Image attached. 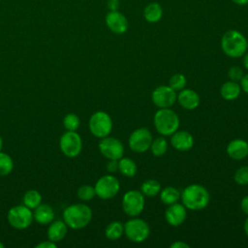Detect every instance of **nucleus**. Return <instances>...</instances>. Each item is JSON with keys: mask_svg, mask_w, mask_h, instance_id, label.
<instances>
[{"mask_svg": "<svg viewBox=\"0 0 248 248\" xmlns=\"http://www.w3.org/2000/svg\"><path fill=\"white\" fill-rule=\"evenodd\" d=\"M92 219L91 208L84 203H74L63 211V221L68 227L79 230L86 227Z\"/></svg>", "mask_w": 248, "mask_h": 248, "instance_id": "1", "label": "nucleus"}, {"mask_svg": "<svg viewBox=\"0 0 248 248\" xmlns=\"http://www.w3.org/2000/svg\"><path fill=\"white\" fill-rule=\"evenodd\" d=\"M180 198L185 208L190 210H201L206 207L209 202L208 191L199 184H191L187 186L183 190Z\"/></svg>", "mask_w": 248, "mask_h": 248, "instance_id": "2", "label": "nucleus"}, {"mask_svg": "<svg viewBox=\"0 0 248 248\" xmlns=\"http://www.w3.org/2000/svg\"><path fill=\"white\" fill-rule=\"evenodd\" d=\"M221 47L227 56L237 58L246 52L248 42L239 31L229 30L221 39Z\"/></svg>", "mask_w": 248, "mask_h": 248, "instance_id": "3", "label": "nucleus"}, {"mask_svg": "<svg viewBox=\"0 0 248 248\" xmlns=\"http://www.w3.org/2000/svg\"><path fill=\"white\" fill-rule=\"evenodd\" d=\"M154 126L161 135L170 136L177 131L179 118L177 114L169 108H160L154 115Z\"/></svg>", "mask_w": 248, "mask_h": 248, "instance_id": "4", "label": "nucleus"}, {"mask_svg": "<svg viewBox=\"0 0 248 248\" xmlns=\"http://www.w3.org/2000/svg\"><path fill=\"white\" fill-rule=\"evenodd\" d=\"M7 219L9 224L16 230H24L30 227L33 221V212L24 204L11 207Z\"/></svg>", "mask_w": 248, "mask_h": 248, "instance_id": "5", "label": "nucleus"}, {"mask_svg": "<svg viewBox=\"0 0 248 248\" xmlns=\"http://www.w3.org/2000/svg\"><path fill=\"white\" fill-rule=\"evenodd\" d=\"M112 129V120L105 111H96L89 119V130L96 138H105Z\"/></svg>", "mask_w": 248, "mask_h": 248, "instance_id": "6", "label": "nucleus"}, {"mask_svg": "<svg viewBox=\"0 0 248 248\" xmlns=\"http://www.w3.org/2000/svg\"><path fill=\"white\" fill-rule=\"evenodd\" d=\"M59 147L65 156L75 158L81 152V138L76 131H67L60 138Z\"/></svg>", "mask_w": 248, "mask_h": 248, "instance_id": "7", "label": "nucleus"}, {"mask_svg": "<svg viewBox=\"0 0 248 248\" xmlns=\"http://www.w3.org/2000/svg\"><path fill=\"white\" fill-rule=\"evenodd\" d=\"M150 229L148 224L142 219L134 218L124 225V233L133 242H142L149 236Z\"/></svg>", "mask_w": 248, "mask_h": 248, "instance_id": "8", "label": "nucleus"}, {"mask_svg": "<svg viewBox=\"0 0 248 248\" xmlns=\"http://www.w3.org/2000/svg\"><path fill=\"white\" fill-rule=\"evenodd\" d=\"M143 207L144 198L141 192L131 190L124 194L122 199V208L127 215L136 217L142 212Z\"/></svg>", "mask_w": 248, "mask_h": 248, "instance_id": "9", "label": "nucleus"}, {"mask_svg": "<svg viewBox=\"0 0 248 248\" xmlns=\"http://www.w3.org/2000/svg\"><path fill=\"white\" fill-rule=\"evenodd\" d=\"M94 188L96 196L103 200H108L116 196L120 189V183L115 176L108 174L100 177Z\"/></svg>", "mask_w": 248, "mask_h": 248, "instance_id": "10", "label": "nucleus"}, {"mask_svg": "<svg viewBox=\"0 0 248 248\" xmlns=\"http://www.w3.org/2000/svg\"><path fill=\"white\" fill-rule=\"evenodd\" d=\"M98 146L102 155L108 160H119L123 157L124 146L122 142L115 138H102Z\"/></svg>", "mask_w": 248, "mask_h": 248, "instance_id": "11", "label": "nucleus"}, {"mask_svg": "<svg viewBox=\"0 0 248 248\" xmlns=\"http://www.w3.org/2000/svg\"><path fill=\"white\" fill-rule=\"evenodd\" d=\"M152 135L146 128L135 130L129 138L130 148L137 153L145 152L150 148L152 142Z\"/></svg>", "mask_w": 248, "mask_h": 248, "instance_id": "12", "label": "nucleus"}, {"mask_svg": "<svg viewBox=\"0 0 248 248\" xmlns=\"http://www.w3.org/2000/svg\"><path fill=\"white\" fill-rule=\"evenodd\" d=\"M152 102L160 108L171 107L176 100V93L170 87L167 85H161L154 89L151 95Z\"/></svg>", "mask_w": 248, "mask_h": 248, "instance_id": "13", "label": "nucleus"}, {"mask_svg": "<svg viewBox=\"0 0 248 248\" xmlns=\"http://www.w3.org/2000/svg\"><path fill=\"white\" fill-rule=\"evenodd\" d=\"M106 24L108 29L115 34H123L128 29L126 16L118 11H109L106 16Z\"/></svg>", "mask_w": 248, "mask_h": 248, "instance_id": "14", "label": "nucleus"}, {"mask_svg": "<svg viewBox=\"0 0 248 248\" xmlns=\"http://www.w3.org/2000/svg\"><path fill=\"white\" fill-rule=\"evenodd\" d=\"M186 209L183 204L180 203H172L166 210L165 217L167 222L173 227H177L181 225L186 219Z\"/></svg>", "mask_w": 248, "mask_h": 248, "instance_id": "15", "label": "nucleus"}, {"mask_svg": "<svg viewBox=\"0 0 248 248\" xmlns=\"http://www.w3.org/2000/svg\"><path fill=\"white\" fill-rule=\"evenodd\" d=\"M171 145L179 151H187L192 148L194 144L193 136L187 131H176L172 134L170 139Z\"/></svg>", "mask_w": 248, "mask_h": 248, "instance_id": "16", "label": "nucleus"}, {"mask_svg": "<svg viewBox=\"0 0 248 248\" xmlns=\"http://www.w3.org/2000/svg\"><path fill=\"white\" fill-rule=\"evenodd\" d=\"M228 155L233 160H242L248 155V142L244 140H232L227 146Z\"/></svg>", "mask_w": 248, "mask_h": 248, "instance_id": "17", "label": "nucleus"}, {"mask_svg": "<svg viewBox=\"0 0 248 248\" xmlns=\"http://www.w3.org/2000/svg\"><path fill=\"white\" fill-rule=\"evenodd\" d=\"M177 101L182 108L195 109L200 104V97L198 93L192 89H182L177 96Z\"/></svg>", "mask_w": 248, "mask_h": 248, "instance_id": "18", "label": "nucleus"}, {"mask_svg": "<svg viewBox=\"0 0 248 248\" xmlns=\"http://www.w3.org/2000/svg\"><path fill=\"white\" fill-rule=\"evenodd\" d=\"M33 218L41 225L50 224L54 220V210L50 205L41 203L34 209Z\"/></svg>", "mask_w": 248, "mask_h": 248, "instance_id": "19", "label": "nucleus"}, {"mask_svg": "<svg viewBox=\"0 0 248 248\" xmlns=\"http://www.w3.org/2000/svg\"><path fill=\"white\" fill-rule=\"evenodd\" d=\"M68 231V226L64 221L61 220H56L52 221L49 224V227L47 229V237L49 240L53 242H59L61 241Z\"/></svg>", "mask_w": 248, "mask_h": 248, "instance_id": "20", "label": "nucleus"}, {"mask_svg": "<svg viewBox=\"0 0 248 248\" xmlns=\"http://www.w3.org/2000/svg\"><path fill=\"white\" fill-rule=\"evenodd\" d=\"M163 16V10L159 3L152 2L145 6L143 10V16L146 21L150 23L158 22Z\"/></svg>", "mask_w": 248, "mask_h": 248, "instance_id": "21", "label": "nucleus"}, {"mask_svg": "<svg viewBox=\"0 0 248 248\" xmlns=\"http://www.w3.org/2000/svg\"><path fill=\"white\" fill-rule=\"evenodd\" d=\"M240 91H241L240 85L237 84V82L232 81V80H230V81L225 82V83L221 86V89H220L221 96H222L225 100H228V101L236 99V98L239 96Z\"/></svg>", "mask_w": 248, "mask_h": 248, "instance_id": "22", "label": "nucleus"}, {"mask_svg": "<svg viewBox=\"0 0 248 248\" xmlns=\"http://www.w3.org/2000/svg\"><path fill=\"white\" fill-rule=\"evenodd\" d=\"M180 196H181L180 192L176 188L171 187V186L164 188L160 194L161 201L163 202V203L168 204V205L177 202L178 200L180 199Z\"/></svg>", "mask_w": 248, "mask_h": 248, "instance_id": "23", "label": "nucleus"}, {"mask_svg": "<svg viewBox=\"0 0 248 248\" xmlns=\"http://www.w3.org/2000/svg\"><path fill=\"white\" fill-rule=\"evenodd\" d=\"M118 170L127 177H132L137 172L136 163L130 158H120L118 160Z\"/></svg>", "mask_w": 248, "mask_h": 248, "instance_id": "24", "label": "nucleus"}, {"mask_svg": "<svg viewBox=\"0 0 248 248\" xmlns=\"http://www.w3.org/2000/svg\"><path fill=\"white\" fill-rule=\"evenodd\" d=\"M23 204L30 209H35L42 203V196L37 190H28L22 199Z\"/></svg>", "mask_w": 248, "mask_h": 248, "instance_id": "25", "label": "nucleus"}, {"mask_svg": "<svg viewBox=\"0 0 248 248\" xmlns=\"http://www.w3.org/2000/svg\"><path fill=\"white\" fill-rule=\"evenodd\" d=\"M124 232V226L120 222L114 221L109 223L105 231L106 237L109 240H116L118 239Z\"/></svg>", "mask_w": 248, "mask_h": 248, "instance_id": "26", "label": "nucleus"}, {"mask_svg": "<svg viewBox=\"0 0 248 248\" xmlns=\"http://www.w3.org/2000/svg\"><path fill=\"white\" fill-rule=\"evenodd\" d=\"M140 189H141V193L143 195L148 196V197H154L160 192L161 185L157 180L149 179L141 184Z\"/></svg>", "mask_w": 248, "mask_h": 248, "instance_id": "27", "label": "nucleus"}, {"mask_svg": "<svg viewBox=\"0 0 248 248\" xmlns=\"http://www.w3.org/2000/svg\"><path fill=\"white\" fill-rule=\"evenodd\" d=\"M14 169V161L12 157L5 153L0 151V175H8L12 172Z\"/></svg>", "mask_w": 248, "mask_h": 248, "instance_id": "28", "label": "nucleus"}, {"mask_svg": "<svg viewBox=\"0 0 248 248\" xmlns=\"http://www.w3.org/2000/svg\"><path fill=\"white\" fill-rule=\"evenodd\" d=\"M150 149L152 154L156 157H160L164 155L168 149L167 140L164 138H157L153 140L150 145Z\"/></svg>", "mask_w": 248, "mask_h": 248, "instance_id": "29", "label": "nucleus"}, {"mask_svg": "<svg viewBox=\"0 0 248 248\" xmlns=\"http://www.w3.org/2000/svg\"><path fill=\"white\" fill-rule=\"evenodd\" d=\"M77 195H78V199L81 201H84V202L90 201L96 196L95 188L88 184L81 185L78 187V189L77 191Z\"/></svg>", "mask_w": 248, "mask_h": 248, "instance_id": "30", "label": "nucleus"}, {"mask_svg": "<svg viewBox=\"0 0 248 248\" xmlns=\"http://www.w3.org/2000/svg\"><path fill=\"white\" fill-rule=\"evenodd\" d=\"M63 125L67 131H76L79 127V118L75 113H68L63 118Z\"/></svg>", "mask_w": 248, "mask_h": 248, "instance_id": "31", "label": "nucleus"}, {"mask_svg": "<svg viewBox=\"0 0 248 248\" xmlns=\"http://www.w3.org/2000/svg\"><path fill=\"white\" fill-rule=\"evenodd\" d=\"M186 85V78L182 74H175L170 78L169 86H170L174 91L182 90Z\"/></svg>", "mask_w": 248, "mask_h": 248, "instance_id": "32", "label": "nucleus"}, {"mask_svg": "<svg viewBox=\"0 0 248 248\" xmlns=\"http://www.w3.org/2000/svg\"><path fill=\"white\" fill-rule=\"evenodd\" d=\"M234 181L239 185H247L248 184V167L244 166L239 168L233 176Z\"/></svg>", "mask_w": 248, "mask_h": 248, "instance_id": "33", "label": "nucleus"}, {"mask_svg": "<svg viewBox=\"0 0 248 248\" xmlns=\"http://www.w3.org/2000/svg\"><path fill=\"white\" fill-rule=\"evenodd\" d=\"M228 76H229V78H231V80L237 82V81H240V80H241V78H242V77L244 76V74H243V71H242L241 68H239V67H237V66H232V67L229 70Z\"/></svg>", "mask_w": 248, "mask_h": 248, "instance_id": "34", "label": "nucleus"}, {"mask_svg": "<svg viewBox=\"0 0 248 248\" xmlns=\"http://www.w3.org/2000/svg\"><path fill=\"white\" fill-rule=\"evenodd\" d=\"M107 170L109 172H115L118 170V160H109L107 165Z\"/></svg>", "mask_w": 248, "mask_h": 248, "instance_id": "35", "label": "nucleus"}, {"mask_svg": "<svg viewBox=\"0 0 248 248\" xmlns=\"http://www.w3.org/2000/svg\"><path fill=\"white\" fill-rule=\"evenodd\" d=\"M56 243L51 241V240H47V241H43L39 244L36 245V248H56Z\"/></svg>", "mask_w": 248, "mask_h": 248, "instance_id": "36", "label": "nucleus"}, {"mask_svg": "<svg viewBox=\"0 0 248 248\" xmlns=\"http://www.w3.org/2000/svg\"><path fill=\"white\" fill-rule=\"evenodd\" d=\"M108 8L109 11H118L119 0H108Z\"/></svg>", "mask_w": 248, "mask_h": 248, "instance_id": "37", "label": "nucleus"}, {"mask_svg": "<svg viewBox=\"0 0 248 248\" xmlns=\"http://www.w3.org/2000/svg\"><path fill=\"white\" fill-rule=\"evenodd\" d=\"M240 87L241 89L248 94V74L244 75L240 80Z\"/></svg>", "mask_w": 248, "mask_h": 248, "instance_id": "38", "label": "nucleus"}, {"mask_svg": "<svg viewBox=\"0 0 248 248\" xmlns=\"http://www.w3.org/2000/svg\"><path fill=\"white\" fill-rule=\"evenodd\" d=\"M240 206H241L242 211H243L245 214L248 215V196H246V197H244V198L242 199Z\"/></svg>", "mask_w": 248, "mask_h": 248, "instance_id": "39", "label": "nucleus"}, {"mask_svg": "<svg viewBox=\"0 0 248 248\" xmlns=\"http://www.w3.org/2000/svg\"><path fill=\"white\" fill-rule=\"evenodd\" d=\"M190 246L183 241H175L170 245V248H189Z\"/></svg>", "mask_w": 248, "mask_h": 248, "instance_id": "40", "label": "nucleus"}, {"mask_svg": "<svg viewBox=\"0 0 248 248\" xmlns=\"http://www.w3.org/2000/svg\"><path fill=\"white\" fill-rule=\"evenodd\" d=\"M232 1L238 6H245L248 4V0H232Z\"/></svg>", "mask_w": 248, "mask_h": 248, "instance_id": "41", "label": "nucleus"}, {"mask_svg": "<svg viewBox=\"0 0 248 248\" xmlns=\"http://www.w3.org/2000/svg\"><path fill=\"white\" fill-rule=\"evenodd\" d=\"M243 65H244L245 69L248 70V53H246L243 57Z\"/></svg>", "mask_w": 248, "mask_h": 248, "instance_id": "42", "label": "nucleus"}, {"mask_svg": "<svg viewBox=\"0 0 248 248\" xmlns=\"http://www.w3.org/2000/svg\"><path fill=\"white\" fill-rule=\"evenodd\" d=\"M244 231H245V232L248 236V217H247V219L245 220V223H244Z\"/></svg>", "mask_w": 248, "mask_h": 248, "instance_id": "43", "label": "nucleus"}, {"mask_svg": "<svg viewBox=\"0 0 248 248\" xmlns=\"http://www.w3.org/2000/svg\"><path fill=\"white\" fill-rule=\"evenodd\" d=\"M2 146H3V140H2V138H1V136H0V151H1V149H2Z\"/></svg>", "mask_w": 248, "mask_h": 248, "instance_id": "44", "label": "nucleus"}, {"mask_svg": "<svg viewBox=\"0 0 248 248\" xmlns=\"http://www.w3.org/2000/svg\"><path fill=\"white\" fill-rule=\"evenodd\" d=\"M0 248H4V244L0 241Z\"/></svg>", "mask_w": 248, "mask_h": 248, "instance_id": "45", "label": "nucleus"}]
</instances>
